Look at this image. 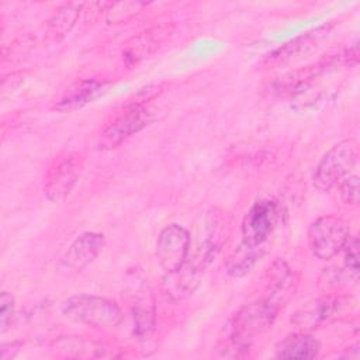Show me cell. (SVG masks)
<instances>
[{"label": "cell", "mask_w": 360, "mask_h": 360, "mask_svg": "<svg viewBox=\"0 0 360 360\" xmlns=\"http://www.w3.org/2000/svg\"><path fill=\"white\" fill-rule=\"evenodd\" d=\"M278 311L264 298L239 308L224 328V335L218 343L221 354L231 359L245 357L255 336L271 328Z\"/></svg>", "instance_id": "obj_1"}, {"label": "cell", "mask_w": 360, "mask_h": 360, "mask_svg": "<svg viewBox=\"0 0 360 360\" xmlns=\"http://www.w3.org/2000/svg\"><path fill=\"white\" fill-rule=\"evenodd\" d=\"M60 309L68 319L94 328H114L122 319L121 308L114 301L90 294L69 297Z\"/></svg>", "instance_id": "obj_2"}, {"label": "cell", "mask_w": 360, "mask_h": 360, "mask_svg": "<svg viewBox=\"0 0 360 360\" xmlns=\"http://www.w3.org/2000/svg\"><path fill=\"white\" fill-rule=\"evenodd\" d=\"M357 155L359 148L354 139H345L333 145L315 167L314 187L319 191H329L338 186L354 167Z\"/></svg>", "instance_id": "obj_3"}, {"label": "cell", "mask_w": 360, "mask_h": 360, "mask_svg": "<svg viewBox=\"0 0 360 360\" xmlns=\"http://www.w3.org/2000/svg\"><path fill=\"white\" fill-rule=\"evenodd\" d=\"M350 238L347 222L335 215L316 218L308 228V245L312 255L321 260H329L343 250Z\"/></svg>", "instance_id": "obj_4"}, {"label": "cell", "mask_w": 360, "mask_h": 360, "mask_svg": "<svg viewBox=\"0 0 360 360\" xmlns=\"http://www.w3.org/2000/svg\"><path fill=\"white\" fill-rule=\"evenodd\" d=\"M280 221V208L273 200H257L245 214L240 232L242 243L263 248Z\"/></svg>", "instance_id": "obj_5"}, {"label": "cell", "mask_w": 360, "mask_h": 360, "mask_svg": "<svg viewBox=\"0 0 360 360\" xmlns=\"http://www.w3.org/2000/svg\"><path fill=\"white\" fill-rule=\"evenodd\" d=\"M83 163L76 153H63L53 159L44 177V193L52 202L63 201L73 190Z\"/></svg>", "instance_id": "obj_6"}, {"label": "cell", "mask_w": 360, "mask_h": 360, "mask_svg": "<svg viewBox=\"0 0 360 360\" xmlns=\"http://www.w3.org/2000/svg\"><path fill=\"white\" fill-rule=\"evenodd\" d=\"M153 118L155 117L152 110L143 101L129 104L103 131L100 148L112 149L118 146L125 139L139 132L146 125H149L153 121Z\"/></svg>", "instance_id": "obj_7"}, {"label": "cell", "mask_w": 360, "mask_h": 360, "mask_svg": "<svg viewBox=\"0 0 360 360\" xmlns=\"http://www.w3.org/2000/svg\"><path fill=\"white\" fill-rule=\"evenodd\" d=\"M190 253V233L186 228L170 224L165 226L156 240V259L160 267L173 274L181 270Z\"/></svg>", "instance_id": "obj_8"}, {"label": "cell", "mask_w": 360, "mask_h": 360, "mask_svg": "<svg viewBox=\"0 0 360 360\" xmlns=\"http://www.w3.org/2000/svg\"><path fill=\"white\" fill-rule=\"evenodd\" d=\"M343 305V300L339 295L328 294L308 301L300 307L291 316V323L300 329H314L323 322L336 316Z\"/></svg>", "instance_id": "obj_9"}, {"label": "cell", "mask_w": 360, "mask_h": 360, "mask_svg": "<svg viewBox=\"0 0 360 360\" xmlns=\"http://www.w3.org/2000/svg\"><path fill=\"white\" fill-rule=\"evenodd\" d=\"M297 288V277L295 273L290 269V266L277 259L269 267L267 271V283H266V294L264 298L278 309H281L285 302L294 295Z\"/></svg>", "instance_id": "obj_10"}, {"label": "cell", "mask_w": 360, "mask_h": 360, "mask_svg": "<svg viewBox=\"0 0 360 360\" xmlns=\"http://www.w3.org/2000/svg\"><path fill=\"white\" fill-rule=\"evenodd\" d=\"M104 236L97 232H86L80 235L68 249L62 259L65 270L80 271L90 264L104 248Z\"/></svg>", "instance_id": "obj_11"}, {"label": "cell", "mask_w": 360, "mask_h": 360, "mask_svg": "<svg viewBox=\"0 0 360 360\" xmlns=\"http://www.w3.org/2000/svg\"><path fill=\"white\" fill-rule=\"evenodd\" d=\"M329 27H330L329 24H325V25H321L304 35H300V37L291 39L290 42L284 44L283 46H280L278 49L271 52L267 56V63H271V65L285 63L294 58H298L301 53L308 52L309 49L316 46V44L321 39H323L326 37V34L329 32Z\"/></svg>", "instance_id": "obj_12"}, {"label": "cell", "mask_w": 360, "mask_h": 360, "mask_svg": "<svg viewBox=\"0 0 360 360\" xmlns=\"http://www.w3.org/2000/svg\"><path fill=\"white\" fill-rule=\"evenodd\" d=\"M321 350V343L305 332L290 333L274 346V354L278 359H315Z\"/></svg>", "instance_id": "obj_13"}, {"label": "cell", "mask_w": 360, "mask_h": 360, "mask_svg": "<svg viewBox=\"0 0 360 360\" xmlns=\"http://www.w3.org/2000/svg\"><path fill=\"white\" fill-rule=\"evenodd\" d=\"M103 90V83L94 79H84L73 83L55 104L59 112H72L93 101Z\"/></svg>", "instance_id": "obj_14"}, {"label": "cell", "mask_w": 360, "mask_h": 360, "mask_svg": "<svg viewBox=\"0 0 360 360\" xmlns=\"http://www.w3.org/2000/svg\"><path fill=\"white\" fill-rule=\"evenodd\" d=\"M263 252L264 248H250L245 243H240L239 248H236L226 260V273L235 278L246 276L262 257Z\"/></svg>", "instance_id": "obj_15"}, {"label": "cell", "mask_w": 360, "mask_h": 360, "mask_svg": "<svg viewBox=\"0 0 360 360\" xmlns=\"http://www.w3.org/2000/svg\"><path fill=\"white\" fill-rule=\"evenodd\" d=\"M82 8V3H68L58 8V11L52 15V18L48 22L51 34H53L56 38H62L63 35H66L77 21Z\"/></svg>", "instance_id": "obj_16"}, {"label": "cell", "mask_w": 360, "mask_h": 360, "mask_svg": "<svg viewBox=\"0 0 360 360\" xmlns=\"http://www.w3.org/2000/svg\"><path fill=\"white\" fill-rule=\"evenodd\" d=\"M134 319V335L138 339L145 340L149 339L155 329V314L152 307L145 302H138L132 309Z\"/></svg>", "instance_id": "obj_17"}, {"label": "cell", "mask_w": 360, "mask_h": 360, "mask_svg": "<svg viewBox=\"0 0 360 360\" xmlns=\"http://www.w3.org/2000/svg\"><path fill=\"white\" fill-rule=\"evenodd\" d=\"M134 44L127 46V49L124 51V56L127 59H132V62H136L139 59H142L143 56H146L149 52H152L156 45H158V41H153L152 39V34L150 32H145L136 38L132 39Z\"/></svg>", "instance_id": "obj_18"}, {"label": "cell", "mask_w": 360, "mask_h": 360, "mask_svg": "<svg viewBox=\"0 0 360 360\" xmlns=\"http://www.w3.org/2000/svg\"><path fill=\"white\" fill-rule=\"evenodd\" d=\"M339 197L346 205H357L359 202V177L356 174L346 176L339 183Z\"/></svg>", "instance_id": "obj_19"}, {"label": "cell", "mask_w": 360, "mask_h": 360, "mask_svg": "<svg viewBox=\"0 0 360 360\" xmlns=\"http://www.w3.org/2000/svg\"><path fill=\"white\" fill-rule=\"evenodd\" d=\"M343 250H345V267L349 271V274L353 276L354 280H357V276H359V240H357V238L350 235Z\"/></svg>", "instance_id": "obj_20"}, {"label": "cell", "mask_w": 360, "mask_h": 360, "mask_svg": "<svg viewBox=\"0 0 360 360\" xmlns=\"http://www.w3.org/2000/svg\"><path fill=\"white\" fill-rule=\"evenodd\" d=\"M14 298L10 292L3 291L0 295V330L6 332L14 316Z\"/></svg>", "instance_id": "obj_21"}]
</instances>
